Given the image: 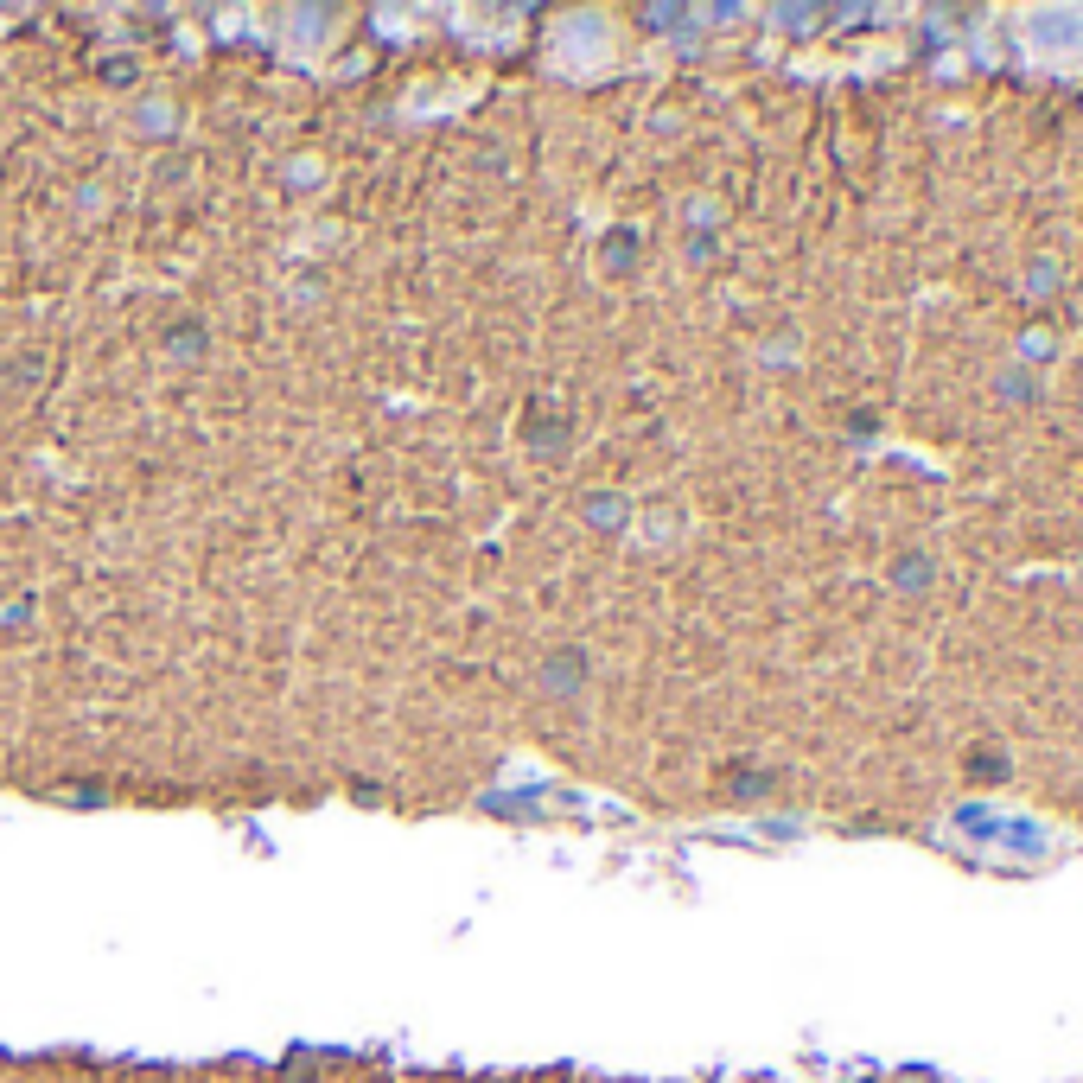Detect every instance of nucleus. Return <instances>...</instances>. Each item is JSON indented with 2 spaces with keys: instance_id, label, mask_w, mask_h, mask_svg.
<instances>
[{
  "instance_id": "nucleus-1",
  "label": "nucleus",
  "mask_w": 1083,
  "mask_h": 1083,
  "mask_svg": "<svg viewBox=\"0 0 1083 1083\" xmlns=\"http://www.w3.org/2000/svg\"><path fill=\"white\" fill-rule=\"evenodd\" d=\"M892 580H899V587H924V580H931V561H924V555L892 561Z\"/></svg>"
}]
</instances>
